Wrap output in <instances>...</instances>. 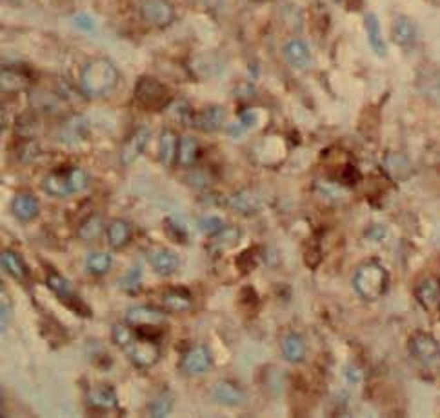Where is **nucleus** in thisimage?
I'll list each match as a JSON object with an SVG mask.
<instances>
[{"instance_id": "obj_28", "label": "nucleus", "mask_w": 440, "mask_h": 418, "mask_svg": "<svg viewBox=\"0 0 440 418\" xmlns=\"http://www.w3.org/2000/svg\"><path fill=\"white\" fill-rule=\"evenodd\" d=\"M199 153H201V146L195 136H182L178 142V155H176V162L182 167H191L199 161Z\"/></svg>"}, {"instance_id": "obj_31", "label": "nucleus", "mask_w": 440, "mask_h": 418, "mask_svg": "<svg viewBox=\"0 0 440 418\" xmlns=\"http://www.w3.org/2000/svg\"><path fill=\"white\" fill-rule=\"evenodd\" d=\"M384 167H386L387 175L393 176L395 180H406L411 175V164L406 156L392 153L384 158Z\"/></svg>"}, {"instance_id": "obj_8", "label": "nucleus", "mask_w": 440, "mask_h": 418, "mask_svg": "<svg viewBox=\"0 0 440 418\" xmlns=\"http://www.w3.org/2000/svg\"><path fill=\"white\" fill-rule=\"evenodd\" d=\"M213 365V356H211V351L205 347L204 344H193L190 345L181 360L182 371L190 376H195V374H204L205 371L211 370Z\"/></svg>"}, {"instance_id": "obj_29", "label": "nucleus", "mask_w": 440, "mask_h": 418, "mask_svg": "<svg viewBox=\"0 0 440 418\" xmlns=\"http://www.w3.org/2000/svg\"><path fill=\"white\" fill-rule=\"evenodd\" d=\"M104 231V219L102 215H89L88 219L82 220V224L77 229V237H79L82 242H93L97 240Z\"/></svg>"}, {"instance_id": "obj_45", "label": "nucleus", "mask_w": 440, "mask_h": 418, "mask_svg": "<svg viewBox=\"0 0 440 418\" xmlns=\"http://www.w3.org/2000/svg\"><path fill=\"white\" fill-rule=\"evenodd\" d=\"M337 2H338V4H346L347 0H337Z\"/></svg>"}, {"instance_id": "obj_18", "label": "nucleus", "mask_w": 440, "mask_h": 418, "mask_svg": "<svg viewBox=\"0 0 440 418\" xmlns=\"http://www.w3.org/2000/svg\"><path fill=\"white\" fill-rule=\"evenodd\" d=\"M364 24H366L367 42H369V48L373 49V53L377 55V57H386L387 46L386 40H384V35H382V28L377 15L375 13H367L364 17Z\"/></svg>"}, {"instance_id": "obj_26", "label": "nucleus", "mask_w": 440, "mask_h": 418, "mask_svg": "<svg viewBox=\"0 0 440 418\" xmlns=\"http://www.w3.org/2000/svg\"><path fill=\"white\" fill-rule=\"evenodd\" d=\"M162 304H164L167 311L184 313L190 311L193 307V298H191V295L186 289H169V291L164 293Z\"/></svg>"}, {"instance_id": "obj_10", "label": "nucleus", "mask_w": 440, "mask_h": 418, "mask_svg": "<svg viewBox=\"0 0 440 418\" xmlns=\"http://www.w3.org/2000/svg\"><path fill=\"white\" fill-rule=\"evenodd\" d=\"M226 122V111L224 107L220 106H208L201 111H196L191 115L190 124L199 131L204 133H213L217 129L224 126Z\"/></svg>"}, {"instance_id": "obj_36", "label": "nucleus", "mask_w": 440, "mask_h": 418, "mask_svg": "<svg viewBox=\"0 0 440 418\" xmlns=\"http://www.w3.org/2000/svg\"><path fill=\"white\" fill-rule=\"evenodd\" d=\"M255 122H257V113H255L253 109H248V111H244L242 115H240V120L237 122L235 126L231 127L230 133L233 136L244 135L248 129H251V127L255 126Z\"/></svg>"}, {"instance_id": "obj_27", "label": "nucleus", "mask_w": 440, "mask_h": 418, "mask_svg": "<svg viewBox=\"0 0 440 418\" xmlns=\"http://www.w3.org/2000/svg\"><path fill=\"white\" fill-rule=\"evenodd\" d=\"M46 284L51 291L64 302H71V300H79L77 295H75V289H73V284L69 282L68 278H64L62 275L55 271H49L48 277H46Z\"/></svg>"}, {"instance_id": "obj_3", "label": "nucleus", "mask_w": 440, "mask_h": 418, "mask_svg": "<svg viewBox=\"0 0 440 418\" xmlns=\"http://www.w3.org/2000/svg\"><path fill=\"white\" fill-rule=\"evenodd\" d=\"M88 185L89 175L82 167H66V170L53 171L42 180V190L57 199H66V197L80 193Z\"/></svg>"}, {"instance_id": "obj_4", "label": "nucleus", "mask_w": 440, "mask_h": 418, "mask_svg": "<svg viewBox=\"0 0 440 418\" xmlns=\"http://www.w3.org/2000/svg\"><path fill=\"white\" fill-rule=\"evenodd\" d=\"M135 100L147 111H162L172 102V93L157 78L142 77L135 86Z\"/></svg>"}, {"instance_id": "obj_23", "label": "nucleus", "mask_w": 440, "mask_h": 418, "mask_svg": "<svg viewBox=\"0 0 440 418\" xmlns=\"http://www.w3.org/2000/svg\"><path fill=\"white\" fill-rule=\"evenodd\" d=\"M106 235H108V244L113 249L124 248L129 240H131L133 228L127 220L115 219L111 220L106 228Z\"/></svg>"}, {"instance_id": "obj_1", "label": "nucleus", "mask_w": 440, "mask_h": 418, "mask_svg": "<svg viewBox=\"0 0 440 418\" xmlns=\"http://www.w3.org/2000/svg\"><path fill=\"white\" fill-rule=\"evenodd\" d=\"M118 80H120V73H118L117 66L109 59L98 57V59H91L84 64L79 86L84 97L104 98L115 91Z\"/></svg>"}, {"instance_id": "obj_43", "label": "nucleus", "mask_w": 440, "mask_h": 418, "mask_svg": "<svg viewBox=\"0 0 440 418\" xmlns=\"http://www.w3.org/2000/svg\"><path fill=\"white\" fill-rule=\"evenodd\" d=\"M6 2H10V4H22L26 0H6Z\"/></svg>"}, {"instance_id": "obj_11", "label": "nucleus", "mask_w": 440, "mask_h": 418, "mask_svg": "<svg viewBox=\"0 0 440 418\" xmlns=\"http://www.w3.org/2000/svg\"><path fill=\"white\" fill-rule=\"evenodd\" d=\"M126 322L129 326H164L166 311L153 306H135L126 311Z\"/></svg>"}, {"instance_id": "obj_12", "label": "nucleus", "mask_w": 440, "mask_h": 418, "mask_svg": "<svg viewBox=\"0 0 440 418\" xmlns=\"http://www.w3.org/2000/svg\"><path fill=\"white\" fill-rule=\"evenodd\" d=\"M415 297L425 311H440V280L437 277H425L419 282L415 289Z\"/></svg>"}, {"instance_id": "obj_2", "label": "nucleus", "mask_w": 440, "mask_h": 418, "mask_svg": "<svg viewBox=\"0 0 440 418\" xmlns=\"http://www.w3.org/2000/svg\"><path fill=\"white\" fill-rule=\"evenodd\" d=\"M389 286L387 269L377 260H366L357 268L353 275V287L362 300L375 302L386 295Z\"/></svg>"}, {"instance_id": "obj_25", "label": "nucleus", "mask_w": 440, "mask_h": 418, "mask_svg": "<svg viewBox=\"0 0 440 418\" xmlns=\"http://www.w3.org/2000/svg\"><path fill=\"white\" fill-rule=\"evenodd\" d=\"M282 353L284 358L288 360V362L300 364L306 358L308 347H306V342H304L302 336L297 335V333H288L282 340Z\"/></svg>"}, {"instance_id": "obj_24", "label": "nucleus", "mask_w": 440, "mask_h": 418, "mask_svg": "<svg viewBox=\"0 0 440 418\" xmlns=\"http://www.w3.org/2000/svg\"><path fill=\"white\" fill-rule=\"evenodd\" d=\"M88 133V122L86 118L75 115V117H69L68 120L62 122V126L59 129V138L62 142H80Z\"/></svg>"}, {"instance_id": "obj_22", "label": "nucleus", "mask_w": 440, "mask_h": 418, "mask_svg": "<svg viewBox=\"0 0 440 418\" xmlns=\"http://www.w3.org/2000/svg\"><path fill=\"white\" fill-rule=\"evenodd\" d=\"M0 262H2L4 271L8 275H11L15 280H19V282H24L30 277V269H28L26 262L22 260V257L19 253H15V251H11V249H4L2 251Z\"/></svg>"}, {"instance_id": "obj_6", "label": "nucleus", "mask_w": 440, "mask_h": 418, "mask_svg": "<svg viewBox=\"0 0 440 418\" xmlns=\"http://www.w3.org/2000/svg\"><path fill=\"white\" fill-rule=\"evenodd\" d=\"M124 353L127 355V358L131 360V364L142 367V370L153 367L161 358V347H158L157 340L142 338L137 333L133 336V340L124 347Z\"/></svg>"}, {"instance_id": "obj_42", "label": "nucleus", "mask_w": 440, "mask_h": 418, "mask_svg": "<svg viewBox=\"0 0 440 418\" xmlns=\"http://www.w3.org/2000/svg\"><path fill=\"white\" fill-rule=\"evenodd\" d=\"M347 379L351 380V382H360L362 380L360 370H357V367H347Z\"/></svg>"}, {"instance_id": "obj_30", "label": "nucleus", "mask_w": 440, "mask_h": 418, "mask_svg": "<svg viewBox=\"0 0 440 418\" xmlns=\"http://www.w3.org/2000/svg\"><path fill=\"white\" fill-rule=\"evenodd\" d=\"M30 82V78L26 77L24 71L13 68V66H4L2 68V91L13 93L24 89Z\"/></svg>"}, {"instance_id": "obj_35", "label": "nucleus", "mask_w": 440, "mask_h": 418, "mask_svg": "<svg viewBox=\"0 0 440 418\" xmlns=\"http://www.w3.org/2000/svg\"><path fill=\"white\" fill-rule=\"evenodd\" d=\"M199 228H201L202 233L213 239V237H217L220 231H224L226 224L222 219H219V217H215V215H210V217H204V219L201 220Z\"/></svg>"}, {"instance_id": "obj_19", "label": "nucleus", "mask_w": 440, "mask_h": 418, "mask_svg": "<svg viewBox=\"0 0 440 418\" xmlns=\"http://www.w3.org/2000/svg\"><path fill=\"white\" fill-rule=\"evenodd\" d=\"M40 211L39 200L35 199L30 193H20L17 194L13 202H11V213L15 215L17 219L22 222H30L33 220Z\"/></svg>"}, {"instance_id": "obj_41", "label": "nucleus", "mask_w": 440, "mask_h": 418, "mask_svg": "<svg viewBox=\"0 0 440 418\" xmlns=\"http://www.w3.org/2000/svg\"><path fill=\"white\" fill-rule=\"evenodd\" d=\"M0 313H2V316H0V327H2V333H6V329H8V326H10V318H11V307L6 298H2Z\"/></svg>"}, {"instance_id": "obj_17", "label": "nucleus", "mask_w": 440, "mask_h": 418, "mask_svg": "<svg viewBox=\"0 0 440 418\" xmlns=\"http://www.w3.org/2000/svg\"><path fill=\"white\" fill-rule=\"evenodd\" d=\"M88 403L93 409L113 411V409L118 408L117 393L109 385H95L88 391Z\"/></svg>"}, {"instance_id": "obj_33", "label": "nucleus", "mask_w": 440, "mask_h": 418, "mask_svg": "<svg viewBox=\"0 0 440 418\" xmlns=\"http://www.w3.org/2000/svg\"><path fill=\"white\" fill-rule=\"evenodd\" d=\"M133 336H135V329L133 326L129 324H115L111 329V340L118 345V347H126L129 342L133 340Z\"/></svg>"}, {"instance_id": "obj_46", "label": "nucleus", "mask_w": 440, "mask_h": 418, "mask_svg": "<svg viewBox=\"0 0 440 418\" xmlns=\"http://www.w3.org/2000/svg\"><path fill=\"white\" fill-rule=\"evenodd\" d=\"M251 2H262V0H251Z\"/></svg>"}, {"instance_id": "obj_38", "label": "nucleus", "mask_w": 440, "mask_h": 418, "mask_svg": "<svg viewBox=\"0 0 440 418\" xmlns=\"http://www.w3.org/2000/svg\"><path fill=\"white\" fill-rule=\"evenodd\" d=\"M140 268H133L127 271V275L120 280V284H122V287L127 289V291H137L138 284H140Z\"/></svg>"}, {"instance_id": "obj_39", "label": "nucleus", "mask_w": 440, "mask_h": 418, "mask_svg": "<svg viewBox=\"0 0 440 418\" xmlns=\"http://www.w3.org/2000/svg\"><path fill=\"white\" fill-rule=\"evenodd\" d=\"M73 24L77 26L79 30H84V31H93L95 28H97V24H95L93 17L86 15V13H80V15H75V17H73Z\"/></svg>"}, {"instance_id": "obj_15", "label": "nucleus", "mask_w": 440, "mask_h": 418, "mask_svg": "<svg viewBox=\"0 0 440 418\" xmlns=\"http://www.w3.org/2000/svg\"><path fill=\"white\" fill-rule=\"evenodd\" d=\"M284 57L288 64L295 69H306L311 62V51L309 46L302 39H291L284 46Z\"/></svg>"}, {"instance_id": "obj_44", "label": "nucleus", "mask_w": 440, "mask_h": 418, "mask_svg": "<svg viewBox=\"0 0 440 418\" xmlns=\"http://www.w3.org/2000/svg\"><path fill=\"white\" fill-rule=\"evenodd\" d=\"M431 4H435V6H440V0H430Z\"/></svg>"}, {"instance_id": "obj_5", "label": "nucleus", "mask_w": 440, "mask_h": 418, "mask_svg": "<svg viewBox=\"0 0 440 418\" xmlns=\"http://www.w3.org/2000/svg\"><path fill=\"white\" fill-rule=\"evenodd\" d=\"M138 13L144 24L155 30H164L167 26H172L176 17L172 0H140Z\"/></svg>"}, {"instance_id": "obj_40", "label": "nucleus", "mask_w": 440, "mask_h": 418, "mask_svg": "<svg viewBox=\"0 0 440 418\" xmlns=\"http://www.w3.org/2000/svg\"><path fill=\"white\" fill-rule=\"evenodd\" d=\"M366 237L373 242H381L387 237V229L384 226H372V228L366 231Z\"/></svg>"}, {"instance_id": "obj_34", "label": "nucleus", "mask_w": 440, "mask_h": 418, "mask_svg": "<svg viewBox=\"0 0 440 418\" xmlns=\"http://www.w3.org/2000/svg\"><path fill=\"white\" fill-rule=\"evenodd\" d=\"M172 409H173V400L172 397H167V394H158L157 399L149 403V413H152L155 418L166 417V415L172 413Z\"/></svg>"}, {"instance_id": "obj_21", "label": "nucleus", "mask_w": 440, "mask_h": 418, "mask_svg": "<svg viewBox=\"0 0 440 418\" xmlns=\"http://www.w3.org/2000/svg\"><path fill=\"white\" fill-rule=\"evenodd\" d=\"M178 136L173 129H162L161 140H158V155H161V162L166 167H172L176 162V155H178Z\"/></svg>"}, {"instance_id": "obj_13", "label": "nucleus", "mask_w": 440, "mask_h": 418, "mask_svg": "<svg viewBox=\"0 0 440 418\" xmlns=\"http://www.w3.org/2000/svg\"><path fill=\"white\" fill-rule=\"evenodd\" d=\"M213 399L217 400L222 406H228V408H237V406H242L246 402V393L244 389L237 385L235 382H230V380H219L215 385H213Z\"/></svg>"}, {"instance_id": "obj_9", "label": "nucleus", "mask_w": 440, "mask_h": 418, "mask_svg": "<svg viewBox=\"0 0 440 418\" xmlns=\"http://www.w3.org/2000/svg\"><path fill=\"white\" fill-rule=\"evenodd\" d=\"M149 138H152V129L149 127H137L131 135L127 136V140L124 142L122 149H120V164L129 165L137 161L138 156L142 155V151L146 149Z\"/></svg>"}, {"instance_id": "obj_14", "label": "nucleus", "mask_w": 440, "mask_h": 418, "mask_svg": "<svg viewBox=\"0 0 440 418\" xmlns=\"http://www.w3.org/2000/svg\"><path fill=\"white\" fill-rule=\"evenodd\" d=\"M228 206L237 213L248 217V215H255L262 209V197L253 190H242L231 194L228 199Z\"/></svg>"}, {"instance_id": "obj_32", "label": "nucleus", "mask_w": 440, "mask_h": 418, "mask_svg": "<svg viewBox=\"0 0 440 418\" xmlns=\"http://www.w3.org/2000/svg\"><path fill=\"white\" fill-rule=\"evenodd\" d=\"M111 255L104 253V251H95V253H91L86 258V268H88L91 275H106L111 269Z\"/></svg>"}, {"instance_id": "obj_7", "label": "nucleus", "mask_w": 440, "mask_h": 418, "mask_svg": "<svg viewBox=\"0 0 440 418\" xmlns=\"http://www.w3.org/2000/svg\"><path fill=\"white\" fill-rule=\"evenodd\" d=\"M407 347H410V355L425 367L440 364V345L430 333L416 331L415 335H411Z\"/></svg>"}, {"instance_id": "obj_37", "label": "nucleus", "mask_w": 440, "mask_h": 418, "mask_svg": "<svg viewBox=\"0 0 440 418\" xmlns=\"http://www.w3.org/2000/svg\"><path fill=\"white\" fill-rule=\"evenodd\" d=\"M255 253H257L255 249H248V251H244V253L237 258V266L244 273H250L257 266V262H259V257Z\"/></svg>"}, {"instance_id": "obj_20", "label": "nucleus", "mask_w": 440, "mask_h": 418, "mask_svg": "<svg viewBox=\"0 0 440 418\" xmlns=\"http://www.w3.org/2000/svg\"><path fill=\"white\" fill-rule=\"evenodd\" d=\"M393 40H395L396 46L404 49L413 48L416 40V28L413 20L404 15L396 17L395 22H393Z\"/></svg>"}, {"instance_id": "obj_16", "label": "nucleus", "mask_w": 440, "mask_h": 418, "mask_svg": "<svg viewBox=\"0 0 440 418\" xmlns=\"http://www.w3.org/2000/svg\"><path fill=\"white\" fill-rule=\"evenodd\" d=\"M149 262H152L153 269L162 275V277H167V275H173V273L178 269L181 266V260H178V255L173 253L172 249L158 248L155 251L149 253Z\"/></svg>"}]
</instances>
